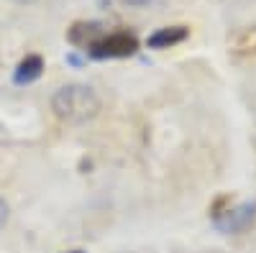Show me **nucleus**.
Wrapping results in <instances>:
<instances>
[{
    "instance_id": "f257e3e1",
    "label": "nucleus",
    "mask_w": 256,
    "mask_h": 253,
    "mask_svg": "<svg viewBox=\"0 0 256 253\" xmlns=\"http://www.w3.org/2000/svg\"><path fill=\"white\" fill-rule=\"evenodd\" d=\"M52 110L64 123H88L100 113V97L88 84H64L52 97Z\"/></svg>"
},
{
    "instance_id": "f03ea898",
    "label": "nucleus",
    "mask_w": 256,
    "mask_h": 253,
    "mask_svg": "<svg viewBox=\"0 0 256 253\" xmlns=\"http://www.w3.org/2000/svg\"><path fill=\"white\" fill-rule=\"evenodd\" d=\"M138 51V38L131 31H110L102 33L88 49L92 59H126Z\"/></svg>"
},
{
    "instance_id": "7ed1b4c3",
    "label": "nucleus",
    "mask_w": 256,
    "mask_h": 253,
    "mask_svg": "<svg viewBox=\"0 0 256 253\" xmlns=\"http://www.w3.org/2000/svg\"><path fill=\"white\" fill-rule=\"evenodd\" d=\"M256 220V202H244L238 207H226L218 215H212V225L220 233H244Z\"/></svg>"
},
{
    "instance_id": "20e7f679",
    "label": "nucleus",
    "mask_w": 256,
    "mask_h": 253,
    "mask_svg": "<svg viewBox=\"0 0 256 253\" xmlns=\"http://www.w3.org/2000/svg\"><path fill=\"white\" fill-rule=\"evenodd\" d=\"M102 33H105V31H102V23H100V20H77V23L70 26L67 38H70L72 46H80V49L88 51Z\"/></svg>"
},
{
    "instance_id": "39448f33",
    "label": "nucleus",
    "mask_w": 256,
    "mask_h": 253,
    "mask_svg": "<svg viewBox=\"0 0 256 253\" xmlns=\"http://www.w3.org/2000/svg\"><path fill=\"white\" fill-rule=\"evenodd\" d=\"M190 36V28L187 26H164V28H156L152 36L146 38V46L148 49H169V46H177Z\"/></svg>"
},
{
    "instance_id": "423d86ee",
    "label": "nucleus",
    "mask_w": 256,
    "mask_h": 253,
    "mask_svg": "<svg viewBox=\"0 0 256 253\" xmlns=\"http://www.w3.org/2000/svg\"><path fill=\"white\" fill-rule=\"evenodd\" d=\"M44 74V59L38 54H28L26 59H20V64L13 72V82L16 84H31Z\"/></svg>"
},
{
    "instance_id": "0eeeda50",
    "label": "nucleus",
    "mask_w": 256,
    "mask_h": 253,
    "mask_svg": "<svg viewBox=\"0 0 256 253\" xmlns=\"http://www.w3.org/2000/svg\"><path fill=\"white\" fill-rule=\"evenodd\" d=\"M8 213H10V210H8V202H6L3 197H0V228H3V225L8 223Z\"/></svg>"
},
{
    "instance_id": "6e6552de",
    "label": "nucleus",
    "mask_w": 256,
    "mask_h": 253,
    "mask_svg": "<svg viewBox=\"0 0 256 253\" xmlns=\"http://www.w3.org/2000/svg\"><path fill=\"white\" fill-rule=\"evenodd\" d=\"M120 3L131 5V8H144V5H148V3H154V0H120Z\"/></svg>"
},
{
    "instance_id": "1a4fd4ad",
    "label": "nucleus",
    "mask_w": 256,
    "mask_h": 253,
    "mask_svg": "<svg viewBox=\"0 0 256 253\" xmlns=\"http://www.w3.org/2000/svg\"><path fill=\"white\" fill-rule=\"evenodd\" d=\"M16 3H24V5H31V3H36V0H16Z\"/></svg>"
},
{
    "instance_id": "9d476101",
    "label": "nucleus",
    "mask_w": 256,
    "mask_h": 253,
    "mask_svg": "<svg viewBox=\"0 0 256 253\" xmlns=\"http://www.w3.org/2000/svg\"><path fill=\"white\" fill-rule=\"evenodd\" d=\"M67 253H84V251H67Z\"/></svg>"
}]
</instances>
